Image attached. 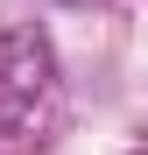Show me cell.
<instances>
[{
    "mask_svg": "<svg viewBox=\"0 0 148 155\" xmlns=\"http://www.w3.org/2000/svg\"><path fill=\"white\" fill-rule=\"evenodd\" d=\"M57 120V64L28 28H0V134H42Z\"/></svg>",
    "mask_w": 148,
    "mask_h": 155,
    "instance_id": "obj_1",
    "label": "cell"
}]
</instances>
